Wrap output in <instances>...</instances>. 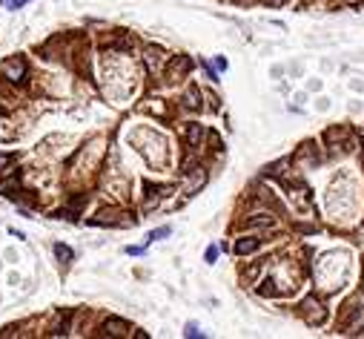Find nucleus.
<instances>
[{
    "label": "nucleus",
    "instance_id": "obj_1",
    "mask_svg": "<svg viewBox=\"0 0 364 339\" xmlns=\"http://www.w3.org/2000/svg\"><path fill=\"white\" fill-rule=\"evenodd\" d=\"M0 72H3L12 83H23L26 75H29L26 61H23V58H9V61H3V63H0Z\"/></svg>",
    "mask_w": 364,
    "mask_h": 339
},
{
    "label": "nucleus",
    "instance_id": "obj_2",
    "mask_svg": "<svg viewBox=\"0 0 364 339\" xmlns=\"http://www.w3.org/2000/svg\"><path fill=\"white\" fill-rule=\"evenodd\" d=\"M189 69H192L189 55H175V58L167 63V78L169 80H181V78H184V72H189Z\"/></svg>",
    "mask_w": 364,
    "mask_h": 339
},
{
    "label": "nucleus",
    "instance_id": "obj_3",
    "mask_svg": "<svg viewBox=\"0 0 364 339\" xmlns=\"http://www.w3.org/2000/svg\"><path fill=\"white\" fill-rule=\"evenodd\" d=\"M304 316H307V322L310 325H319V322H324V308H321V302H316V299H304Z\"/></svg>",
    "mask_w": 364,
    "mask_h": 339
},
{
    "label": "nucleus",
    "instance_id": "obj_4",
    "mask_svg": "<svg viewBox=\"0 0 364 339\" xmlns=\"http://www.w3.org/2000/svg\"><path fill=\"white\" fill-rule=\"evenodd\" d=\"M261 247V239H238L235 241V256H249V253H255Z\"/></svg>",
    "mask_w": 364,
    "mask_h": 339
},
{
    "label": "nucleus",
    "instance_id": "obj_5",
    "mask_svg": "<svg viewBox=\"0 0 364 339\" xmlns=\"http://www.w3.org/2000/svg\"><path fill=\"white\" fill-rule=\"evenodd\" d=\"M121 333H126V325L118 319H107L103 322V336H121Z\"/></svg>",
    "mask_w": 364,
    "mask_h": 339
},
{
    "label": "nucleus",
    "instance_id": "obj_6",
    "mask_svg": "<svg viewBox=\"0 0 364 339\" xmlns=\"http://www.w3.org/2000/svg\"><path fill=\"white\" fill-rule=\"evenodd\" d=\"M273 224H276L273 216H252V219L244 222V227H273Z\"/></svg>",
    "mask_w": 364,
    "mask_h": 339
},
{
    "label": "nucleus",
    "instance_id": "obj_7",
    "mask_svg": "<svg viewBox=\"0 0 364 339\" xmlns=\"http://www.w3.org/2000/svg\"><path fill=\"white\" fill-rule=\"evenodd\" d=\"M187 138H189V144H192V147H201V138H204V130H201V124H189Z\"/></svg>",
    "mask_w": 364,
    "mask_h": 339
},
{
    "label": "nucleus",
    "instance_id": "obj_8",
    "mask_svg": "<svg viewBox=\"0 0 364 339\" xmlns=\"http://www.w3.org/2000/svg\"><path fill=\"white\" fill-rule=\"evenodd\" d=\"M55 256L61 259V265H69L72 262V250L66 247V244H55Z\"/></svg>",
    "mask_w": 364,
    "mask_h": 339
},
{
    "label": "nucleus",
    "instance_id": "obj_9",
    "mask_svg": "<svg viewBox=\"0 0 364 339\" xmlns=\"http://www.w3.org/2000/svg\"><path fill=\"white\" fill-rule=\"evenodd\" d=\"M184 101H187V107H189V109H198V107H201V92L192 87V90L187 92V98H184Z\"/></svg>",
    "mask_w": 364,
    "mask_h": 339
},
{
    "label": "nucleus",
    "instance_id": "obj_10",
    "mask_svg": "<svg viewBox=\"0 0 364 339\" xmlns=\"http://www.w3.org/2000/svg\"><path fill=\"white\" fill-rule=\"evenodd\" d=\"M344 135H347V130H344V126H338V130H327L324 138H327V141H341Z\"/></svg>",
    "mask_w": 364,
    "mask_h": 339
},
{
    "label": "nucleus",
    "instance_id": "obj_11",
    "mask_svg": "<svg viewBox=\"0 0 364 339\" xmlns=\"http://www.w3.org/2000/svg\"><path fill=\"white\" fill-rule=\"evenodd\" d=\"M158 61H161V49H149V52H146V63L155 69V66H158Z\"/></svg>",
    "mask_w": 364,
    "mask_h": 339
},
{
    "label": "nucleus",
    "instance_id": "obj_12",
    "mask_svg": "<svg viewBox=\"0 0 364 339\" xmlns=\"http://www.w3.org/2000/svg\"><path fill=\"white\" fill-rule=\"evenodd\" d=\"M169 233H172V227L167 224V227H158V230H152V233H149V239H152V241H158V239H164V236H169Z\"/></svg>",
    "mask_w": 364,
    "mask_h": 339
},
{
    "label": "nucleus",
    "instance_id": "obj_13",
    "mask_svg": "<svg viewBox=\"0 0 364 339\" xmlns=\"http://www.w3.org/2000/svg\"><path fill=\"white\" fill-rule=\"evenodd\" d=\"M258 293H261V296H276L278 290H276V287H273V282H264V285L258 287Z\"/></svg>",
    "mask_w": 364,
    "mask_h": 339
},
{
    "label": "nucleus",
    "instance_id": "obj_14",
    "mask_svg": "<svg viewBox=\"0 0 364 339\" xmlns=\"http://www.w3.org/2000/svg\"><path fill=\"white\" fill-rule=\"evenodd\" d=\"M204 256H206V262L213 265V262L218 259V247H215V244H213V247H206V253H204Z\"/></svg>",
    "mask_w": 364,
    "mask_h": 339
},
{
    "label": "nucleus",
    "instance_id": "obj_15",
    "mask_svg": "<svg viewBox=\"0 0 364 339\" xmlns=\"http://www.w3.org/2000/svg\"><path fill=\"white\" fill-rule=\"evenodd\" d=\"M187 336H201V330H198V325H187Z\"/></svg>",
    "mask_w": 364,
    "mask_h": 339
},
{
    "label": "nucleus",
    "instance_id": "obj_16",
    "mask_svg": "<svg viewBox=\"0 0 364 339\" xmlns=\"http://www.w3.org/2000/svg\"><path fill=\"white\" fill-rule=\"evenodd\" d=\"M26 3H29V0H12V3H9V9L15 12V9H20V6H26Z\"/></svg>",
    "mask_w": 364,
    "mask_h": 339
}]
</instances>
